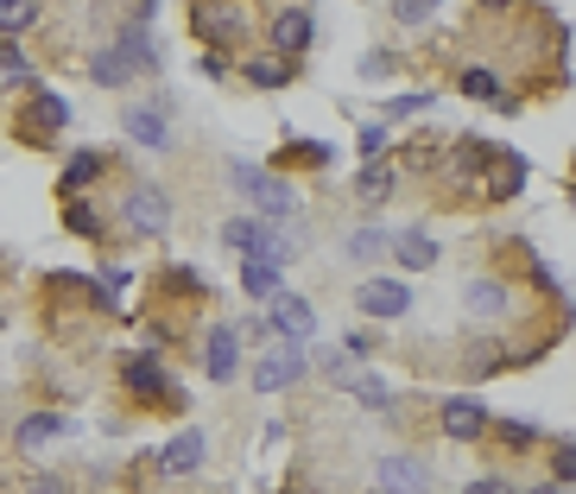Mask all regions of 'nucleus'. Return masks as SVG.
<instances>
[{"label":"nucleus","mask_w":576,"mask_h":494,"mask_svg":"<svg viewBox=\"0 0 576 494\" xmlns=\"http://www.w3.org/2000/svg\"><path fill=\"white\" fill-rule=\"evenodd\" d=\"M228 184H235L267 222H292V216H298V190L285 178H273V172H260V165H241V158H235V165H228Z\"/></svg>","instance_id":"f257e3e1"},{"label":"nucleus","mask_w":576,"mask_h":494,"mask_svg":"<svg viewBox=\"0 0 576 494\" xmlns=\"http://www.w3.org/2000/svg\"><path fill=\"white\" fill-rule=\"evenodd\" d=\"M191 32H197L209 52H235L248 39V0H197Z\"/></svg>","instance_id":"f03ea898"},{"label":"nucleus","mask_w":576,"mask_h":494,"mask_svg":"<svg viewBox=\"0 0 576 494\" xmlns=\"http://www.w3.org/2000/svg\"><path fill=\"white\" fill-rule=\"evenodd\" d=\"M64 128H70V102L51 96V89H39L20 114V140L25 146H51V133H64Z\"/></svg>","instance_id":"7ed1b4c3"},{"label":"nucleus","mask_w":576,"mask_h":494,"mask_svg":"<svg viewBox=\"0 0 576 494\" xmlns=\"http://www.w3.org/2000/svg\"><path fill=\"white\" fill-rule=\"evenodd\" d=\"M121 381L133 399H165V406H184V393L172 387V374H165V362L159 355H127L121 362Z\"/></svg>","instance_id":"20e7f679"},{"label":"nucleus","mask_w":576,"mask_h":494,"mask_svg":"<svg viewBox=\"0 0 576 494\" xmlns=\"http://www.w3.org/2000/svg\"><path fill=\"white\" fill-rule=\"evenodd\" d=\"M203 374H209L216 387H228V381L241 374V330H235V323H209V330H203Z\"/></svg>","instance_id":"39448f33"},{"label":"nucleus","mask_w":576,"mask_h":494,"mask_svg":"<svg viewBox=\"0 0 576 494\" xmlns=\"http://www.w3.org/2000/svg\"><path fill=\"white\" fill-rule=\"evenodd\" d=\"M304 342H285V349H273V355H260L253 362V393H285L304 381Z\"/></svg>","instance_id":"423d86ee"},{"label":"nucleus","mask_w":576,"mask_h":494,"mask_svg":"<svg viewBox=\"0 0 576 494\" xmlns=\"http://www.w3.org/2000/svg\"><path fill=\"white\" fill-rule=\"evenodd\" d=\"M267 39H273L279 57H304V52H311V39H317L311 7H279L273 20H267Z\"/></svg>","instance_id":"0eeeda50"},{"label":"nucleus","mask_w":576,"mask_h":494,"mask_svg":"<svg viewBox=\"0 0 576 494\" xmlns=\"http://www.w3.org/2000/svg\"><path fill=\"white\" fill-rule=\"evenodd\" d=\"M355 311L393 323V317L412 311V286H405V279H361V286H355Z\"/></svg>","instance_id":"6e6552de"},{"label":"nucleus","mask_w":576,"mask_h":494,"mask_svg":"<svg viewBox=\"0 0 576 494\" xmlns=\"http://www.w3.org/2000/svg\"><path fill=\"white\" fill-rule=\"evenodd\" d=\"M121 128L133 146H152V153H165L172 146V121H165V108H152V102H127L121 108Z\"/></svg>","instance_id":"1a4fd4ad"},{"label":"nucleus","mask_w":576,"mask_h":494,"mask_svg":"<svg viewBox=\"0 0 576 494\" xmlns=\"http://www.w3.org/2000/svg\"><path fill=\"white\" fill-rule=\"evenodd\" d=\"M127 222L140 234H165L172 229V197L165 190H146V184H133L127 190Z\"/></svg>","instance_id":"9d476101"},{"label":"nucleus","mask_w":576,"mask_h":494,"mask_svg":"<svg viewBox=\"0 0 576 494\" xmlns=\"http://www.w3.org/2000/svg\"><path fill=\"white\" fill-rule=\"evenodd\" d=\"M203 463H209V438H203L197 425H191V431H177V438L159 450V469H165V475H197Z\"/></svg>","instance_id":"9b49d317"},{"label":"nucleus","mask_w":576,"mask_h":494,"mask_svg":"<svg viewBox=\"0 0 576 494\" xmlns=\"http://www.w3.org/2000/svg\"><path fill=\"white\" fill-rule=\"evenodd\" d=\"M437 425H444V438H456V443H476L481 431L495 425V418H488V406H481V399H450Z\"/></svg>","instance_id":"f8f14e48"},{"label":"nucleus","mask_w":576,"mask_h":494,"mask_svg":"<svg viewBox=\"0 0 576 494\" xmlns=\"http://www.w3.org/2000/svg\"><path fill=\"white\" fill-rule=\"evenodd\" d=\"M273 330H279V337H292V342L311 337V330H317L311 298H298V292H279V298H273Z\"/></svg>","instance_id":"ddd939ff"},{"label":"nucleus","mask_w":576,"mask_h":494,"mask_svg":"<svg viewBox=\"0 0 576 494\" xmlns=\"http://www.w3.org/2000/svg\"><path fill=\"white\" fill-rule=\"evenodd\" d=\"M380 482H387V494H425L431 488V475L419 457H387V463H380Z\"/></svg>","instance_id":"4468645a"},{"label":"nucleus","mask_w":576,"mask_h":494,"mask_svg":"<svg viewBox=\"0 0 576 494\" xmlns=\"http://www.w3.org/2000/svg\"><path fill=\"white\" fill-rule=\"evenodd\" d=\"M393 261L405 273H425V266H437V241L425 229H405V234H393Z\"/></svg>","instance_id":"2eb2a0df"},{"label":"nucleus","mask_w":576,"mask_h":494,"mask_svg":"<svg viewBox=\"0 0 576 494\" xmlns=\"http://www.w3.org/2000/svg\"><path fill=\"white\" fill-rule=\"evenodd\" d=\"M241 77H248L253 89H285V83L298 77V64H292V57H248Z\"/></svg>","instance_id":"dca6fc26"},{"label":"nucleus","mask_w":576,"mask_h":494,"mask_svg":"<svg viewBox=\"0 0 576 494\" xmlns=\"http://www.w3.org/2000/svg\"><path fill=\"white\" fill-rule=\"evenodd\" d=\"M526 184V158L520 153H495L488 158V197H513Z\"/></svg>","instance_id":"f3484780"},{"label":"nucleus","mask_w":576,"mask_h":494,"mask_svg":"<svg viewBox=\"0 0 576 494\" xmlns=\"http://www.w3.org/2000/svg\"><path fill=\"white\" fill-rule=\"evenodd\" d=\"M115 45L127 52V64H133V70H159V52H152V32H146V20H127Z\"/></svg>","instance_id":"a211bd4d"},{"label":"nucleus","mask_w":576,"mask_h":494,"mask_svg":"<svg viewBox=\"0 0 576 494\" xmlns=\"http://www.w3.org/2000/svg\"><path fill=\"white\" fill-rule=\"evenodd\" d=\"M463 305H469L476 317H507V311H513V298H507L501 279H476V286L463 292Z\"/></svg>","instance_id":"6ab92c4d"},{"label":"nucleus","mask_w":576,"mask_h":494,"mask_svg":"<svg viewBox=\"0 0 576 494\" xmlns=\"http://www.w3.org/2000/svg\"><path fill=\"white\" fill-rule=\"evenodd\" d=\"M101 172H108V153H70L64 178H57V190H64V197H76V190H83V184H96Z\"/></svg>","instance_id":"aec40b11"},{"label":"nucleus","mask_w":576,"mask_h":494,"mask_svg":"<svg viewBox=\"0 0 576 494\" xmlns=\"http://www.w3.org/2000/svg\"><path fill=\"white\" fill-rule=\"evenodd\" d=\"M89 77H96L101 89H121V83L133 77V64H127V52H121V45H101V52L89 57Z\"/></svg>","instance_id":"412c9836"},{"label":"nucleus","mask_w":576,"mask_h":494,"mask_svg":"<svg viewBox=\"0 0 576 494\" xmlns=\"http://www.w3.org/2000/svg\"><path fill=\"white\" fill-rule=\"evenodd\" d=\"M387 197H393V172H387V165H361V172H355V204L380 209Z\"/></svg>","instance_id":"4be33fe9"},{"label":"nucleus","mask_w":576,"mask_h":494,"mask_svg":"<svg viewBox=\"0 0 576 494\" xmlns=\"http://www.w3.org/2000/svg\"><path fill=\"white\" fill-rule=\"evenodd\" d=\"M343 254L361 261V266H374L380 254H393V234H387V229H355L349 241H343Z\"/></svg>","instance_id":"5701e85b"},{"label":"nucleus","mask_w":576,"mask_h":494,"mask_svg":"<svg viewBox=\"0 0 576 494\" xmlns=\"http://www.w3.org/2000/svg\"><path fill=\"white\" fill-rule=\"evenodd\" d=\"M279 273L285 266H273V261H241V292L248 298H279Z\"/></svg>","instance_id":"b1692460"},{"label":"nucleus","mask_w":576,"mask_h":494,"mask_svg":"<svg viewBox=\"0 0 576 494\" xmlns=\"http://www.w3.org/2000/svg\"><path fill=\"white\" fill-rule=\"evenodd\" d=\"M57 431H64V418H57V413H32V418L20 425V450H25V457H39V450H45Z\"/></svg>","instance_id":"393cba45"},{"label":"nucleus","mask_w":576,"mask_h":494,"mask_svg":"<svg viewBox=\"0 0 576 494\" xmlns=\"http://www.w3.org/2000/svg\"><path fill=\"white\" fill-rule=\"evenodd\" d=\"M39 26V0H0V39H20Z\"/></svg>","instance_id":"a878e982"},{"label":"nucleus","mask_w":576,"mask_h":494,"mask_svg":"<svg viewBox=\"0 0 576 494\" xmlns=\"http://www.w3.org/2000/svg\"><path fill=\"white\" fill-rule=\"evenodd\" d=\"M64 222H70V234H83V241H101V234H108V222H101L83 197H64Z\"/></svg>","instance_id":"bb28decb"},{"label":"nucleus","mask_w":576,"mask_h":494,"mask_svg":"<svg viewBox=\"0 0 576 494\" xmlns=\"http://www.w3.org/2000/svg\"><path fill=\"white\" fill-rule=\"evenodd\" d=\"M507 362H513V355H507L501 342H476V349H469V362H463V367H469V381H488V374H501Z\"/></svg>","instance_id":"cd10ccee"},{"label":"nucleus","mask_w":576,"mask_h":494,"mask_svg":"<svg viewBox=\"0 0 576 494\" xmlns=\"http://www.w3.org/2000/svg\"><path fill=\"white\" fill-rule=\"evenodd\" d=\"M279 158H285V165H311V172H324V165H329L336 153H329L324 140H292V146H285Z\"/></svg>","instance_id":"c85d7f7f"},{"label":"nucleus","mask_w":576,"mask_h":494,"mask_svg":"<svg viewBox=\"0 0 576 494\" xmlns=\"http://www.w3.org/2000/svg\"><path fill=\"white\" fill-rule=\"evenodd\" d=\"M343 387H349L355 399H361V406H380V413H387V406H393V393L380 387V381H355V374H349V381H343Z\"/></svg>","instance_id":"c756f323"},{"label":"nucleus","mask_w":576,"mask_h":494,"mask_svg":"<svg viewBox=\"0 0 576 494\" xmlns=\"http://www.w3.org/2000/svg\"><path fill=\"white\" fill-rule=\"evenodd\" d=\"M431 13H437V0H393V20L400 26H425Z\"/></svg>","instance_id":"7c9ffc66"},{"label":"nucleus","mask_w":576,"mask_h":494,"mask_svg":"<svg viewBox=\"0 0 576 494\" xmlns=\"http://www.w3.org/2000/svg\"><path fill=\"white\" fill-rule=\"evenodd\" d=\"M463 96H481V102H507L501 83L488 77V70H469V77H463Z\"/></svg>","instance_id":"2f4dec72"},{"label":"nucleus","mask_w":576,"mask_h":494,"mask_svg":"<svg viewBox=\"0 0 576 494\" xmlns=\"http://www.w3.org/2000/svg\"><path fill=\"white\" fill-rule=\"evenodd\" d=\"M552 482H576V438L557 443V457H552Z\"/></svg>","instance_id":"473e14b6"},{"label":"nucleus","mask_w":576,"mask_h":494,"mask_svg":"<svg viewBox=\"0 0 576 494\" xmlns=\"http://www.w3.org/2000/svg\"><path fill=\"white\" fill-rule=\"evenodd\" d=\"M488 431H501V443H513V450L532 443V425H520V418H501V425H488Z\"/></svg>","instance_id":"72a5a7b5"},{"label":"nucleus","mask_w":576,"mask_h":494,"mask_svg":"<svg viewBox=\"0 0 576 494\" xmlns=\"http://www.w3.org/2000/svg\"><path fill=\"white\" fill-rule=\"evenodd\" d=\"M419 108H431L425 89H419V96H393V102H387V121H405V114H419Z\"/></svg>","instance_id":"f704fd0d"},{"label":"nucleus","mask_w":576,"mask_h":494,"mask_svg":"<svg viewBox=\"0 0 576 494\" xmlns=\"http://www.w3.org/2000/svg\"><path fill=\"white\" fill-rule=\"evenodd\" d=\"M0 70H7V77H25V52L13 39H0Z\"/></svg>","instance_id":"c9c22d12"},{"label":"nucleus","mask_w":576,"mask_h":494,"mask_svg":"<svg viewBox=\"0 0 576 494\" xmlns=\"http://www.w3.org/2000/svg\"><path fill=\"white\" fill-rule=\"evenodd\" d=\"M361 77H393V52H368L361 57Z\"/></svg>","instance_id":"e433bc0d"},{"label":"nucleus","mask_w":576,"mask_h":494,"mask_svg":"<svg viewBox=\"0 0 576 494\" xmlns=\"http://www.w3.org/2000/svg\"><path fill=\"white\" fill-rule=\"evenodd\" d=\"M197 70H203V77H228V52H209V57H197Z\"/></svg>","instance_id":"4c0bfd02"},{"label":"nucleus","mask_w":576,"mask_h":494,"mask_svg":"<svg viewBox=\"0 0 576 494\" xmlns=\"http://www.w3.org/2000/svg\"><path fill=\"white\" fill-rule=\"evenodd\" d=\"M380 146H387V128H380V121L374 128H361V153H380Z\"/></svg>","instance_id":"58836bf2"},{"label":"nucleus","mask_w":576,"mask_h":494,"mask_svg":"<svg viewBox=\"0 0 576 494\" xmlns=\"http://www.w3.org/2000/svg\"><path fill=\"white\" fill-rule=\"evenodd\" d=\"M469 494H513V488H507L501 475H481V482H469Z\"/></svg>","instance_id":"ea45409f"},{"label":"nucleus","mask_w":576,"mask_h":494,"mask_svg":"<svg viewBox=\"0 0 576 494\" xmlns=\"http://www.w3.org/2000/svg\"><path fill=\"white\" fill-rule=\"evenodd\" d=\"M25 494H64V482H57V475H32V488Z\"/></svg>","instance_id":"a19ab883"},{"label":"nucleus","mask_w":576,"mask_h":494,"mask_svg":"<svg viewBox=\"0 0 576 494\" xmlns=\"http://www.w3.org/2000/svg\"><path fill=\"white\" fill-rule=\"evenodd\" d=\"M532 494H564V482H545V488H532Z\"/></svg>","instance_id":"79ce46f5"},{"label":"nucleus","mask_w":576,"mask_h":494,"mask_svg":"<svg viewBox=\"0 0 576 494\" xmlns=\"http://www.w3.org/2000/svg\"><path fill=\"white\" fill-rule=\"evenodd\" d=\"M481 7H495V13H501V7H513V0H481Z\"/></svg>","instance_id":"37998d69"},{"label":"nucleus","mask_w":576,"mask_h":494,"mask_svg":"<svg viewBox=\"0 0 576 494\" xmlns=\"http://www.w3.org/2000/svg\"><path fill=\"white\" fill-rule=\"evenodd\" d=\"M374 494H387V488H374Z\"/></svg>","instance_id":"c03bdc74"}]
</instances>
